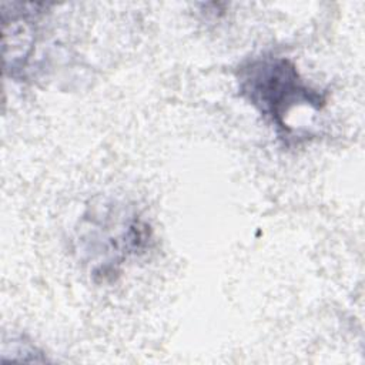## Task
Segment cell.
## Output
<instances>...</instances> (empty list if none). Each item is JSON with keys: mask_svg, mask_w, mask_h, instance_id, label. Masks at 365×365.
<instances>
[{"mask_svg": "<svg viewBox=\"0 0 365 365\" xmlns=\"http://www.w3.org/2000/svg\"><path fill=\"white\" fill-rule=\"evenodd\" d=\"M240 94L247 98L277 130L289 133L285 117L298 106L319 110L325 100L299 77L295 66L275 56L252 58L238 71Z\"/></svg>", "mask_w": 365, "mask_h": 365, "instance_id": "obj_1", "label": "cell"}]
</instances>
